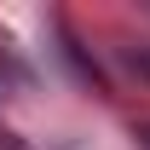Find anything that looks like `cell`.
I'll list each match as a JSON object with an SVG mask.
<instances>
[{
  "label": "cell",
  "instance_id": "1",
  "mask_svg": "<svg viewBox=\"0 0 150 150\" xmlns=\"http://www.w3.org/2000/svg\"><path fill=\"white\" fill-rule=\"evenodd\" d=\"M139 139H144V144H150V127H144V133H139Z\"/></svg>",
  "mask_w": 150,
  "mask_h": 150
}]
</instances>
